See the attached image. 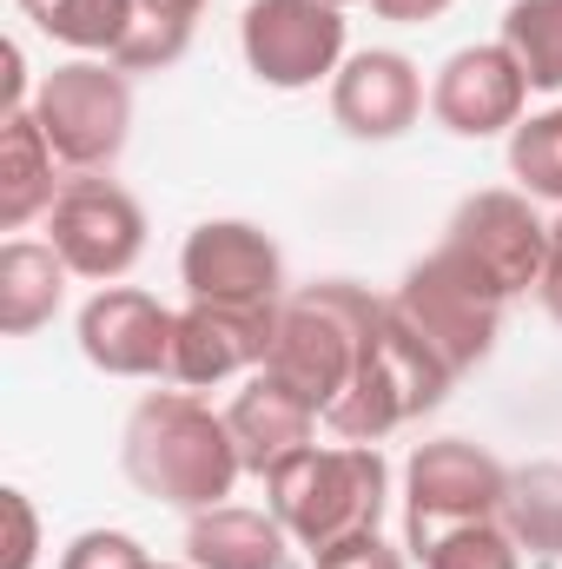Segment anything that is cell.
Masks as SVG:
<instances>
[{"mask_svg": "<svg viewBox=\"0 0 562 569\" xmlns=\"http://www.w3.org/2000/svg\"><path fill=\"white\" fill-rule=\"evenodd\" d=\"M120 463L133 477V490L172 503V510H219L239 483V443H232V425L212 418L199 398L185 391H152L140 411L127 418V437H120Z\"/></svg>", "mask_w": 562, "mask_h": 569, "instance_id": "1", "label": "cell"}, {"mask_svg": "<svg viewBox=\"0 0 562 569\" xmlns=\"http://www.w3.org/2000/svg\"><path fill=\"white\" fill-rule=\"evenodd\" d=\"M384 318H391V298H371L364 284H351V279L298 284V291H284V305H279V338H272L265 371L324 418L344 398V385H351L364 345L384 331Z\"/></svg>", "mask_w": 562, "mask_h": 569, "instance_id": "2", "label": "cell"}, {"mask_svg": "<svg viewBox=\"0 0 562 569\" xmlns=\"http://www.w3.org/2000/svg\"><path fill=\"white\" fill-rule=\"evenodd\" d=\"M384 497H391V470H384L378 443H338V450L304 443L298 457H284L265 477V510L311 557L344 543V537L378 530Z\"/></svg>", "mask_w": 562, "mask_h": 569, "instance_id": "3", "label": "cell"}, {"mask_svg": "<svg viewBox=\"0 0 562 569\" xmlns=\"http://www.w3.org/2000/svg\"><path fill=\"white\" fill-rule=\"evenodd\" d=\"M450 385H456V371H450L418 331L391 311L384 331L364 345V358H358L344 398L324 411V425L338 430L344 443H384L398 425H411V418H423V411H436Z\"/></svg>", "mask_w": 562, "mask_h": 569, "instance_id": "4", "label": "cell"}, {"mask_svg": "<svg viewBox=\"0 0 562 569\" xmlns=\"http://www.w3.org/2000/svg\"><path fill=\"white\" fill-rule=\"evenodd\" d=\"M33 120L53 146L60 166L73 172H100L127 152L133 133V87L113 60H67L40 80L33 93Z\"/></svg>", "mask_w": 562, "mask_h": 569, "instance_id": "5", "label": "cell"}, {"mask_svg": "<svg viewBox=\"0 0 562 569\" xmlns=\"http://www.w3.org/2000/svg\"><path fill=\"white\" fill-rule=\"evenodd\" d=\"M456 272L483 284L490 298H523L530 284H543L550 266V226L530 212V192H470L436 246Z\"/></svg>", "mask_w": 562, "mask_h": 569, "instance_id": "6", "label": "cell"}, {"mask_svg": "<svg viewBox=\"0 0 562 569\" xmlns=\"http://www.w3.org/2000/svg\"><path fill=\"white\" fill-rule=\"evenodd\" d=\"M391 311L418 331L456 378L476 371L496 351V331H503V298H490L470 272H456L443 252H430L423 266L404 272V284L391 291Z\"/></svg>", "mask_w": 562, "mask_h": 569, "instance_id": "7", "label": "cell"}, {"mask_svg": "<svg viewBox=\"0 0 562 569\" xmlns=\"http://www.w3.org/2000/svg\"><path fill=\"white\" fill-rule=\"evenodd\" d=\"M47 232H53L47 246L67 259L73 279H100V284L127 279L145 252L140 199H133L127 186L100 179V172H80V179L60 186V199H53V212H47Z\"/></svg>", "mask_w": 562, "mask_h": 569, "instance_id": "8", "label": "cell"}, {"mask_svg": "<svg viewBox=\"0 0 562 569\" xmlns=\"http://www.w3.org/2000/svg\"><path fill=\"white\" fill-rule=\"evenodd\" d=\"M239 47L265 87H279V93L318 87L344 60V7H331V0H252L239 20Z\"/></svg>", "mask_w": 562, "mask_h": 569, "instance_id": "9", "label": "cell"}, {"mask_svg": "<svg viewBox=\"0 0 562 569\" xmlns=\"http://www.w3.org/2000/svg\"><path fill=\"white\" fill-rule=\"evenodd\" d=\"M503 490H510V470L483 450V443H463V437H436L418 443L411 470H404V523H411V543L430 530H450V523H483V517H503Z\"/></svg>", "mask_w": 562, "mask_h": 569, "instance_id": "10", "label": "cell"}, {"mask_svg": "<svg viewBox=\"0 0 562 569\" xmlns=\"http://www.w3.org/2000/svg\"><path fill=\"white\" fill-rule=\"evenodd\" d=\"M272 338H279V305H205L192 298L172 325V385L185 391H205V385H225L239 371H265L272 358Z\"/></svg>", "mask_w": 562, "mask_h": 569, "instance_id": "11", "label": "cell"}, {"mask_svg": "<svg viewBox=\"0 0 562 569\" xmlns=\"http://www.w3.org/2000/svg\"><path fill=\"white\" fill-rule=\"evenodd\" d=\"M179 279L205 305H284V252L252 219H205L179 252Z\"/></svg>", "mask_w": 562, "mask_h": 569, "instance_id": "12", "label": "cell"}, {"mask_svg": "<svg viewBox=\"0 0 562 569\" xmlns=\"http://www.w3.org/2000/svg\"><path fill=\"white\" fill-rule=\"evenodd\" d=\"M523 100H530V80L516 67V53L496 40V47H463L443 60L436 87H430V113L443 133L456 140H496V133H516L523 127Z\"/></svg>", "mask_w": 562, "mask_h": 569, "instance_id": "13", "label": "cell"}, {"mask_svg": "<svg viewBox=\"0 0 562 569\" xmlns=\"http://www.w3.org/2000/svg\"><path fill=\"white\" fill-rule=\"evenodd\" d=\"M172 325H179V311H165L159 298H145L133 284H107L80 311V351L107 378H165L172 371Z\"/></svg>", "mask_w": 562, "mask_h": 569, "instance_id": "14", "label": "cell"}, {"mask_svg": "<svg viewBox=\"0 0 562 569\" xmlns=\"http://www.w3.org/2000/svg\"><path fill=\"white\" fill-rule=\"evenodd\" d=\"M418 107H423L418 67L391 47H371V53L344 60L338 80H331V120L351 140H398V133L418 127Z\"/></svg>", "mask_w": 562, "mask_h": 569, "instance_id": "15", "label": "cell"}, {"mask_svg": "<svg viewBox=\"0 0 562 569\" xmlns=\"http://www.w3.org/2000/svg\"><path fill=\"white\" fill-rule=\"evenodd\" d=\"M225 425H232V443H239V463L259 470V477H272L284 457H298V450L311 443L318 411H311L298 391H284L272 371H259V378L232 398Z\"/></svg>", "mask_w": 562, "mask_h": 569, "instance_id": "16", "label": "cell"}, {"mask_svg": "<svg viewBox=\"0 0 562 569\" xmlns=\"http://www.w3.org/2000/svg\"><path fill=\"white\" fill-rule=\"evenodd\" d=\"M185 563L192 569H291V530L272 510H199L185 530Z\"/></svg>", "mask_w": 562, "mask_h": 569, "instance_id": "17", "label": "cell"}, {"mask_svg": "<svg viewBox=\"0 0 562 569\" xmlns=\"http://www.w3.org/2000/svg\"><path fill=\"white\" fill-rule=\"evenodd\" d=\"M53 199H60V186H53V146L40 133L33 107H20L0 127V226L20 232L27 219L53 212Z\"/></svg>", "mask_w": 562, "mask_h": 569, "instance_id": "18", "label": "cell"}, {"mask_svg": "<svg viewBox=\"0 0 562 569\" xmlns=\"http://www.w3.org/2000/svg\"><path fill=\"white\" fill-rule=\"evenodd\" d=\"M60 291H67V259L53 246H33V239L0 246V331L7 338L40 331L60 311Z\"/></svg>", "mask_w": 562, "mask_h": 569, "instance_id": "19", "label": "cell"}, {"mask_svg": "<svg viewBox=\"0 0 562 569\" xmlns=\"http://www.w3.org/2000/svg\"><path fill=\"white\" fill-rule=\"evenodd\" d=\"M199 13H205V0H127V40L113 47V67L120 73H159V67H172L192 47Z\"/></svg>", "mask_w": 562, "mask_h": 569, "instance_id": "20", "label": "cell"}, {"mask_svg": "<svg viewBox=\"0 0 562 569\" xmlns=\"http://www.w3.org/2000/svg\"><path fill=\"white\" fill-rule=\"evenodd\" d=\"M503 530L516 537V550L556 563L562 557V463H523V470H510Z\"/></svg>", "mask_w": 562, "mask_h": 569, "instance_id": "21", "label": "cell"}, {"mask_svg": "<svg viewBox=\"0 0 562 569\" xmlns=\"http://www.w3.org/2000/svg\"><path fill=\"white\" fill-rule=\"evenodd\" d=\"M503 47L536 93H562V0H516L503 13Z\"/></svg>", "mask_w": 562, "mask_h": 569, "instance_id": "22", "label": "cell"}, {"mask_svg": "<svg viewBox=\"0 0 562 569\" xmlns=\"http://www.w3.org/2000/svg\"><path fill=\"white\" fill-rule=\"evenodd\" d=\"M20 13L47 33V40H67L80 53H107L127 40V0H20Z\"/></svg>", "mask_w": 562, "mask_h": 569, "instance_id": "23", "label": "cell"}, {"mask_svg": "<svg viewBox=\"0 0 562 569\" xmlns=\"http://www.w3.org/2000/svg\"><path fill=\"white\" fill-rule=\"evenodd\" d=\"M423 569H523L516 537L503 530V517H483V523H450V530H430L411 543Z\"/></svg>", "mask_w": 562, "mask_h": 569, "instance_id": "24", "label": "cell"}, {"mask_svg": "<svg viewBox=\"0 0 562 569\" xmlns=\"http://www.w3.org/2000/svg\"><path fill=\"white\" fill-rule=\"evenodd\" d=\"M510 172L523 179L530 199L562 206V107L536 113V120H523V127L510 133Z\"/></svg>", "mask_w": 562, "mask_h": 569, "instance_id": "25", "label": "cell"}, {"mask_svg": "<svg viewBox=\"0 0 562 569\" xmlns=\"http://www.w3.org/2000/svg\"><path fill=\"white\" fill-rule=\"evenodd\" d=\"M60 569H152V557L127 530H87L60 550Z\"/></svg>", "mask_w": 562, "mask_h": 569, "instance_id": "26", "label": "cell"}, {"mask_svg": "<svg viewBox=\"0 0 562 569\" xmlns=\"http://www.w3.org/2000/svg\"><path fill=\"white\" fill-rule=\"evenodd\" d=\"M311 569H404V557H398L378 530H364V537H344V543L318 550V563Z\"/></svg>", "mask_w": 562, "mask_h": 569, "instance_id": "27", "label": "cell"}, {"mask_svg": "<svg viewBox=\"0 0 562 569\" xmlns=\"http://www.w3.org/2000/svg\"><path fill=\"white\" fill-rule=\"evenodd\" d=\"M0 510H7V563H0V569H33L40 523H33V503H27V490H7V497H0Z\"/></svg>", "mask_w": 562, "mask_h": 569, "instance_id": "28", "label": "cell"}, {"mask_svg": "<svg viewBox=\"0 0 562 569\" xmlns=\"http://www.w3.org/2000/svg\"><path fill=\"white\" fill-rule=\"evenodd\" d=\"M536 298H543V311L562 325V219L550 226V266H543V284H536Z\"/></svg>", "mask_w": 562, "mask_h": 569, "instance_id": "29", "label": "cell"}, {"mask_svg": "<svg viewBox=\"0 0 562 569\" xmlns=\"http://www.w3.org/2000/svg\"><path fill=\"white\" fill-rule=\"evenodd\" d=\"M371 7H378L384 20H404V27H423V20H436V13H443L450 0H371Z\"/></svg>", "mask_w": 562, "mask_h": 569, "instance_id": "30", "label": "cell"}, {"mask_svg": "<svg viewBox=\"0 0 562 569\" xmlns=\"http://www.w3.org/2000/svg\"><path fill=\"white\" fill-rule=\"evenodd\" d=\"M0 67H7V73H0V87H7V113H20V93H27V60H20V47H13V40L0 47Z\"/></svg>", "mask_w": 562, "mask_h": 569, "instance_id": "31", "label": "cell"}, {"mask_svg": "<svg viewBox=\"0 0 562 569\" xmlns=\"http://www.w3.org/2000/svg\"><path fill=\"white\" fill-rule=\"evenodd\" d=\"M152 569H179V563H152Z\"/></svg>", "mask_w": 562, "mask_h": 569, "instance_id": "32", "label": "cell"}, {"mask_svg": "<svg viewBox=\"0 0 562 569\" xmlns=\"http://www.w3.org/2000/svg\"><path fill=\"white\" fill-rule=\"evenodd\" d=\"M331 7H351V0H331Z\"/></svg>", "mask_w": 562, "mask_h": 569, "instance_id": "33", "label": "cell"}]
</instances>
